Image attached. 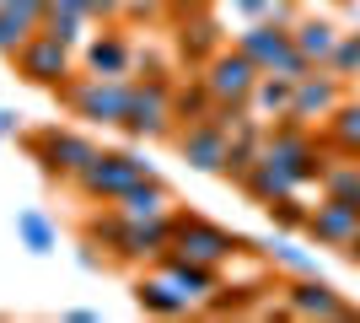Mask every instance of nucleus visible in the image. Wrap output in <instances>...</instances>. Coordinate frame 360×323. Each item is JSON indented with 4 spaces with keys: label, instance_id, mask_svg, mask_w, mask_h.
<instances>
[{
    "label": "nucleus",
    "instance_id": "1",
    "mask_svg": "<svg viewBox=\"0 0 360 323\" xmlns=\"http://www.w3.org/2000/svg\"><path fill=\"white\" fill-rule=\"evenodd\" d=\"M32 76H38V81H54V76H60V70H65V54H54V49H44V54H32Z\"/></svg>",
    "mask_w": 360,
    "mask_h": 323
}]
</instances>
